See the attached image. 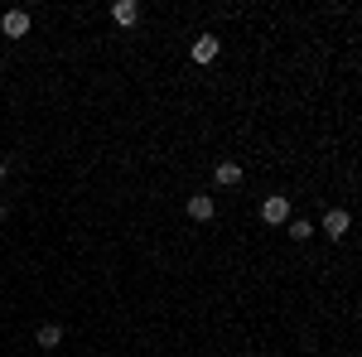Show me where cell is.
<instances>
[{"label":"cell","instance_id":"cell-1","mask_svg":"<svg viewBox=\"0 0 362 357\" xmlns=\"http://www.w3.org/2000/svg\"><path fill=\"white\" fill-rule=\"evenodd\" d=\"M261 222H271V227H285V222H290V198H285V193H271V198L261 203Z\"/></svg>","mask_w":362,"mask_h":357},{"label":"cell","instance_id":"cell-2","mask_svg":"<svg viewBox=\"0 0 362 357\" xmlns=\"http://www.w3.org/2000/svg\"><path fill=\"white\" fill-rule=\"evenodd\" d=\"M218 54H223L218 34H198L194 39V63H218Z\"/></svg>","mask_w":362,"mask_h":357},{"label":"cell","instance_id":"cell-3","mask_svg":"<svg viewBox=\"0 0 362 357\" xmlns=\"http://www.w3.org/2000/svg\"><path fill=\"white\" fill-rule=\"evenodd\" d=\"M189 218H194V222H213V218H218L213 193H194V198H189Z\"/></svg>","mask_w":362,"mask_h":357},{"label":"cell","instance_id":"cell-4","mask_svg":"<svg viewBox=\"0 0 362 357\" xmlns=\"http://www.w3.org/2000/svg\"><path fill=\"white\" fill-rule=\"evenodd\" d=\"M0 29H5V39H25L29 34V10H5Z\"/></svg>","mask_w":362,"mask_h":357},{"label":"cell","instance_id":"cell-5","mask_svg":"<svg viewBox=\"0 0 362 357\" xmlns=\"http://www.w3.org/2000/svg\"><path fill=\"white\" fill-rule=\"evenodd\" d=\"M213 179H218L223 189H237V184H242V165H237V160H218V169H213Z\"/></svg>","mask_w":362,"mask_h":357},{"label":"cell","instance_id":"cell-6","mask_svg":"<svg viewBox=\"0 0 362 357\" xmlns=\"http://www.w3.org/2000/svg\"><path fill=\"white\" fill-rule=\"evenodd\" d=\"M112 20H116V25H126V29L140 25V5H136V0H116V5H112Z\"/></svg>","mask_w":362,"mask_h":357},{"label":"cell","instance_id":"cell-7","mask_svg":"<svg viewBox=\"0 0 362 357\" xmlns=\"http://www.w3.org/2000/svg\"><path fill=\"white\" fill-rule=\"evenodd\" d=\"M324 232L338 242V237L348 232V213H343V208H329V213H324Z\"/></svg>","mask_w":362,"mask_h":357},{"label":"cell","instance_id":"cell-8","mask_svg":"<svg viewBox=\"0 0 362 357\" xmlns=\"http://www.w3.org/2000/svg\"><path fill=\"white\" fill-rule=\"evenodd\" d=\"M63 343V324H44L39 329V348H58Z\"/></svg>","mask_w":362,"mask_h":357},{"label":"cell","instance_id":"cell-9","mask_svg":"<svg viewBox=\"0 0 362 357\" xmlns=\"http://www.w3.org/2000/svg\"><path fill=\"white\" fill-rule=\"evenodd\" d=\"M290 237H295V242H309V237H314V222L295 218V222H290Z\"/></svg>","mask_w":362,"mask_h":357},{"label":"cell","instance_id":"cell-10","mask_svg":"<svg viewBox=\"0 0 362 357\" xmlns=\"http://www.w3.org/2000/svg\"><path fill=\"white\" fill-rule=\"evenodd\" d=\"M5 174H10V169H5V165H0V184H5Z\"/></svg>","mask_w":362,"mask_h":357},{"label":"cell","instance_id":"cell-11","mask_svg":"<svg viewBox=\"0 0 362 357\" xmlns=\"http://www.w3.org/2000/svg\"><path fill=\"white\" fill-rule=\"evenodd\" d=\"M0 218H5V198H0Z\"/></svg>","mask_w":362,"mask_h":357}]
</instances>
